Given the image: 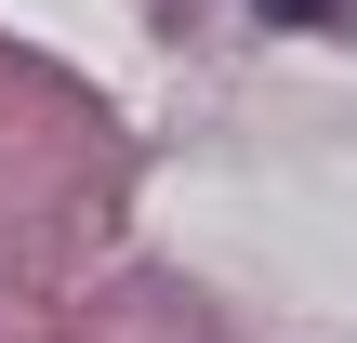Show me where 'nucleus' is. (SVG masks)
Returning a JSON list of instances; mask_svg holds the SVG:
<instances>
[{
    "mask_svg": "<svg viewBox=\"0 0 357 343\" xmlns=\"http://www.w3.org/2000/svg\"><path fill=\"white\" fill-rule=\"evenodd\" d=\"M265 26H331V40H357V0H252Z\"/></svg>",
    "mask_w": 357,
    "mask_h": 343,
    "instance_id": "f257e3e1",
    "label": "nucleus"
}]
</instances>
